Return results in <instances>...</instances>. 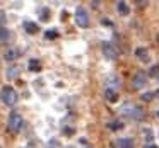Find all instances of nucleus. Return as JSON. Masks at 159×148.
Listing matches in <instances>:
<instances>
[{"label": "nucleus", "mask_w": 159, "mask_h": 148, "mask_svg": "<svg viewBox=\"0 0 159 148\" xmlns=\"http://www.w3.org/2000/svg\"><path fill=\"white\" fill-rule=\"evenodd\" d=\"M41 65H39V60H29V70L34 72V70H39Z\"/></svg>", "instance_id": "dca6fc26"}, {"label": "nucleus", "mask_w": 159, "mask_h": 148, "mask_svg": "<svg viewBox=\"0 0 159 148\" xmlns=\"http://www.w3.org/2000/svg\"><path fill=\"white\" fill-rule=\"evenodd\" d=\"M144 148H159V146H157V145H154V143H145Z\"/></svg>", "instance_id": "5701e85b"}, {"label": "nucleus", "mask_w": 159, "mask_h": 148, "mask_svg": "<svg viewBox=\"0 0 159 148\" xmlns=\"http://www.w3.org/2000/svg\"><path fill=\"white\" fill-rule=\"evenodd\" d=\"M142 100H147V102H151V100H152V94H151V92L142 94Z\"/></svg>", "instance_id": "aec40b11"}, {"label": "nucleus", "mask_w": 159, "mask_h": 148, "mask_svg": "<svg viewBox=\"0 0 159 148\" xmlns=\"http://www.w3.org/2000/svg\"><path fill=\"white\" fill-rule=\"evenodd\" d=\"M21 128H22V116L17 112H12L11 116H9V129H11L12 133H17Z\"/></svg>", "instance_id": "7ed1b4c3"}, {"label": "nucleus", "mask_w": 159, "mask_h": 148, "mask_svg": "<svg viewBox=\"0 0 159 148\" xmlns=\"http://www.w3.org/2000/svg\"><path fill=\"white\" fill-rule=\"evenodd\" d=\"M19 55H21V49H17V48H9L7 51L4 53V58L7 60V61H12V60H16Z\"/></svg>", "instance_id": "423d86ee"}, {"label": "nucleus", "mask_w": 159, "mask_h": 148, "mask_svg": "<svg viewBox=\"0 0 159 148\" xmlns=\"http://www.w3.org/2000/svg\"><path fill=\"white\" fill-rule=\"evenodd\" d=\"M144 85H145V75L142 72H139L137 75H135V78H134V87L135 89H142Z\"/></svg>", "instance_id": "0eeeda50"}, {"label": "nucleus", "mask_w": 159, "mask_h": 148, "mask_svg": "<svg viewBox=\"0 0 159 148\" xmlns=\"http://www.w3.org/2000/svg\"><path fill=\"white\" fill-rule=\"evenodd\" d=\"M75 22H77L79 27H87V26H89V15H87V12L84 7H79L75 11Z\"/></svg>", "instance_id": "20e7f679"}, {"label": "nucleus", "mask_w": 159, "mask_h": 148, "mask_svg": "<svg viewBox=\"0 0 159 148\" xmlns=\"http://www.w3.org/2000/svg\"><path fill=\"white\" fill-rule=\"evenodd\" d=\"M2 102L5 106H14L17 102V94H16V90L11 89V87H4L2 89Z\"/></svg>", "instance_id": "f03ea898"}, {"label": "nucleus", "mask_w": 159, "mask_h": 148, "mask_svg": "<svg viewBox=\"0 0 159 148\" xmlns=\"http://www.w3.org/2000/svg\"><path fill=\"white\" fill-rule=\"evenodd\" d=\"M149 75L151 77H159V65H154L151 70H149Z\"/></svg>", "instance_id": "a211bd4d"}, {"label": "nucleus", "mask_w": 159, "mask_h": 148, "mask_svg": "<svg viewBox=\"0 0 159 148\" xmlns=\"http://www.w3.org/2000/svg\"><path fill=\"white\" fill-rule=\"evenodd\" d=\"M106 83H108V85H115V87H120V78H118V77H115V75H110V77H108V78H106Z\"/></svg>", "instance_id": "ddd939ff"}, {"label": "nucleus", "mask_w": 159, "mask_h": 148, "mask_svg": "<svg viewBox=\"0 0 159 148\" xmlns=\"http://www.w3.org/2000/svg\"><path fill=\"white\" fill-rule=\"evenodd\" d=\"M144 136H147L149 140L152 138V133H151V129H149V128H145V131H144Z\"/></svg>", "instance_id": "412c9836"}, {"label": "nucleus", "mask_w": 159, "mask_h": 148, "mask_svg": "<svg viewBox=\"0 0 159 148\" xmlns=\"http://www.w3.org/2000/svg\"><path fill=\"white\" fill-rule=\"evenodd\" d=\"M116 12L121 15H127L128 12H130V9H128V5L125 4V2H116Z\"/></svg>", "instance_id": "9d476101"}, {"label": "nucleus", "mask_w": 159, "mask_h": 148, "mask_svg": "<svg viewBox=\"0 0 159 148\" xmlns=\"http://www.w3.org/2000/svg\"><path fill=\"white\" fill-rule=\"evenodd\" d=\"M135 55H137L139 58H142V60H147L149 53H147V49H145V48H137V49H135Z\"/></svg>", "instance_id": "2eb2a0df"}, {"label": "nucleus", "mask_w": 159, "mask_h": 148, "mask_svg": "<svg viewBox=\"0 0 159 148\" xmlns=\"http://www.w3.org/2000/svg\"><path fill=\"white\" fill-rule=\"evenodd\" d=\"M12 32L11 31H7L5 27H2V36H0V41H2V44H7V41H11L12 39Z\"/></svg>", "instance_id": "9b49d317"}, {"label": "nucleus", "mask_w": 159, "mask_h": 148, "mask_svg": "<svg viewBox=\"0 0 159 148\" xmlns=\"http://www.w3.org/2000/svg\"><path fill=\"white\" fill-rule=\"evenodd\" d=\"M116 143H118V148H134V141L130 138H121Z\"/></svg>", "instance_id": "1a4fd4ad"}, {"label": "nucleus", "mask_w": 159, "mask_h": 148, "mask_svg": "<svg viewBox=\"0 0 159 148\" xmlns=\"http://www.w3.org/2000/svg\"><path fill=\"white\" fill-rule=\"evenodd\" d=\"M104 97H106V100H110V102H116L118 100V92L115 89H110V87H108V89L104 90Z\"/></svg>", "instance_id": "6e6552de"}, {"label": "nucleus", "mask_w": 159, "mask_h": 148, "mask_svg": "<svg viewBox=\"0 0 159 148\" xmlns=\"http://www.w3.org/2000/svg\"><path fill=\"white\" fill-rule=\"evenodd\" d=\"M121 112L125 114V116L132 117V119H140L142 116H144V111L140 109V107L134 106L132 102H127L123 107H121Z\"/></svg>", "instance_id": "f257e3e1"}, {"label": "nucleus", "mask_w": 159, "mask_h": 148, "mask_svg": "<svg viewBox=\"0 0 159 148\" xmlns=\"http://www.w3.org/2000/svg\"><path fill=\"white\" fill-rule=\"evenodd\" d=\"M103 53H104V56H106L108 60H115L116 58V48H115L111 43H103Z\"/></svg>", "instance_id": "39448f33"}, {"label": "nucleus", "mask_w": 159, "mask_h": 148, "mask_svg": "<svg viewBox=\"0 0 159 148\" xmlns=\"http://www.w3.org/2000/svg\"><path fill=\"white\" fill-rule=\"evenodd\" d=\"M157 41H159V34H157Z\"/></svg>", "instance_id": "393cba45"}, {"label": "nucleus", "mask_w": 159, "mask_h": 148, "mask_svg": "<svg viewBox=\"0 0 159 148\" xmlns=\"http://www.w3.org/2000/svg\"><path fill=\"white\" fill-rule=\"evenodd\" d=\"M24 29L29 32V34H34V32L38 31V26H36L34 22H29V21H26V22H24Z\"/></svg>", "instance_id": "f8f14e48"}, {"label": "nucleus", "mask_w": 159, "mask_h": 148, "mask_svg": "<svg viewBox=\"0 0 159 148\" xmlns=\"http://www.w3.org/2000/svg\"><path fill=\"white\" fill-rule=\"evenodd\" d=\"M108 128H110L111 131H116V129H121V128H123V123H121V121H111V123L108 124Z\"/></svg>", "instance_id": "4468645a"}, {"label": "nucleus", "mask_w": 159, "mask_h": 148, "mask_svg": "<svg viewBox=\"0 0 159 148\" xmlns=\"http://www.w3.org/2000/svg\"><path fill=\"white\" fill-rule=\"evenodd\" d=\"M17 72H19L17 66H14V68H9V70H7V77H9V78H16V77H17Z\"/></svg>", "instance_id": "f3484780"}, {"label": "nucleus", "mask_w": 159, "mask_h": 148, "mask_svg": "<svg viewBox=\"0 0 159 148\" xmlns=\"http://www.w3.org/2000/svg\"><path fill=\"white\" fill-rule=\"evenodd\" d=\"M57 36H58V32H57V31H46L45 32V38L46 39H55Z\"/></svg>", "instance_id": "6ab92c4d"}, {"label": "nucleus", "mask_w": 159, "mask_h": 148, "mask_svg": "<svg viewBox=\"0 0 159 148\" xmlns=\"http://www.w3.org/2000/svg\"><path fill=\"white\" fill-rule=\"evenodd\" d=\"M101 24H103V26H111V21H110V19H101Z\"/></svg>", "instance_id": "4be33fe9"}, {"label": "nucleus", "mask_w": 159, "mask_h": 148, "mask_svg": "<svg viewBox=\"0 0 159 148\" xmlns=\"http://www.w3.org/2000/svg\"><path fill=\"white\" fill-rule=\"evenodd\" d=\"M156 95H157V97H159V90H157V94H156Z\"/></svg>", "instance_id": "b1692460"}, {"label": "nucleus", "mask_w": 159, "mask_h": 148, "mask_svg": "<svg viewBox=\"0 0 159 148\" xmlns=\"http://www.w3.org/2000/svg\"><path fill=\"white\" fill-rule=\"evenodd\" d=\"M157 116H159V111H157Z\"/></svg>", "instance_id": "a878e982"}]
</instances>
